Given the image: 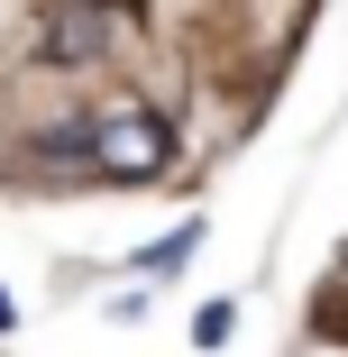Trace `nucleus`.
<instances>
[{
	"label": "nucleus",
	"mask_w": 348,
	"mask_h": 357,
	"mask_svg": "<svg viewBox=\"0 0 348 357\" xmlns=\"http://www.w3.org/2000/svg\"><path fill=\"white\" fill-rule=\"evenodd\" d=\"M10 321H19V303H10V294H0V330H10Z\"/></svg>",
	"instance_id": "20e7f679"
},
{
	"label": "nucleus",
	"mask_w": 348,
	"mask_h": 357,
	"mask_svg": "<svg viewBox=\"0 0 348 357\" xmlns=\"http://www.w3.org/2000/svg\"><path fill=\"white\" fill-rule=\"evenodd\" d=\"M101 46H110L101 0H64V10H46V28H37V55H46V64H92Z\"/></svg>",
	"instance_id": "f03ea898"
},
{
	"label": "nucleus",
	"mask_w": 348,
	"mask_h": 357,
	"mask_svg": "<svg viewBox=\"0 0 348 357\" xmlns=\"http://www.w3.org/2000/svg\"><path fill=\"white\" fill-rule=\"evenodd\" d=\"M101 10H137V0H101Z\"/></svg>",
	"instance_id": "39448f33"
},
{
	"label": "nucleus",
	"mask_w": 348,
	"mask_h": 357,
	"mask_svg": "<svg viewBox=\"0 0 348 357\" xmlns=\"http://www.w3.org/2000/svg\"><path fill=\"white\" fill-rule=\"evenodd\" d=\"M192 339H202V348H220V339H229V312H220V303H211V312H192Z\"/></svg>",
	"instance_id": "7ed1b4c3"
},
{
	"label": "nucleus",
	"mask_w": 348,
	"mask_h": 357,
	"mask_svg": "<svg viewBox=\"0 0 348 357\" xmlns=\"http://www.w3.org/2000/svg\"><path fill=\"white\" fill-rule=\"evenodd\" d=\"M165 156H174V137H165V119H156V110H110V119L92 128V165H101V174H119V183L165 174Z\"/></svg>",
	"instance_id": "f257e3e1"
}]
</instances>
